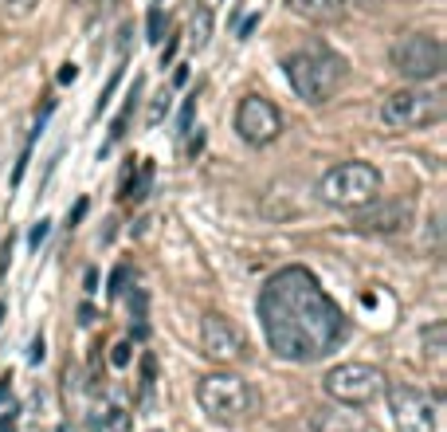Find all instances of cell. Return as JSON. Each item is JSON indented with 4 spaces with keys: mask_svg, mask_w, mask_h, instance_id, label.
<instances>
[{
    "mask_svg": "<svg viewBox=\"0 0 447 432\" xmlns=\"http://www.w3.org/2000/svg\"><path fill=\"white\" fill-rule=\"evenodd\" d=\"M259 322L267 346L287 362H318L341 346L349 334L338 302L318 287L306 267H283L259 291Z\"/></svg>",
    "mask_w": 447,
    "mask_h": 432,
    "instance_id": "6da1fadb",
    "label": "cell"
},
{
    "mask_svg": "<svg viewBox=\"0 0 447 432\" xmlns=\"http://www.w3.org/2000/svg\"><path fill=\"white\" fill-rule=\"evenodd\" d=\"M283 67H287L290 91H295L302 102H314V106H318V102H329L338 95V87L346 83V60L334 55L329 48L298 51V55H290Z\"/></svg>",
    "mask_w": 447,
    "mask_h": 432,
    "instance_id": "7a4b0ae2",
    "label": "cell"
},
{
    "mask_svg": "<svg viewBox=\"0 0 447 432\" xmlns=\"http://www.w3.org/2000/svg\"><path fill=\"white\" fill-rule=\"evenodd\" d=\"M381 193V173L377 165L369 161H346V165H334V169L322 177L318 197L334 209H365L369 201H377Z\"/></svg>",
    "mask_w": 447,
    "mask_h": 432,
    "instance_id": "3957f363",
    "label": "cell"
},
{
    "mask_svg": "<svg viewBox=\"0 0 447 432\" xmlns=\"http://www.w3.org/2000/svg\"><path fill=\"white\" fill-rule=\"evenodd\" d=\"M447 114V102L439 91H420V87H404L392 91L381 102V122L392 130H420V126H436Z\"/></svg>",
    "mask_w": 447,
    "mask_h": 432,
    "instance_id": "277c9868",
    "label": "cell"
},
{
    "mask_svg": "<svg viewBox=\"0 0 447 432\" xmlns=\"http://www.w3.org/2000/svg\"><path fill=\"white\" fill-rule=\"evenodd\" d=\"M197 401L216 424H236L251 409V389L236 373H208L197 382Z\"/></svg>",
    "mask_w": 447,
    "mask_h": 432,
    "instance_id": "5b68a950",
    "label": "cell"
},
{
    "mask_svg": "<svg viewBox=\"0 0 447 432\" xmlns=\"http://www.w3.org/2000/svg\"><path fill=\"white\" fill-rule=\"evenodd\" d=\"M392 67L412 83L436 79L447 67V51H444V43H439L436 36H427V32H404V36L392 43Z\"/></svg>",
    "mask_w": 447,
    "mask_h": 432,
    "instance_id": "8992f818",
    "label": "cell"
},
{
    "mask_svg": "<svg viewBox=\"0 0 447 432\" xmlns=\"http://www.w3.org/2000/svg\"><path fill=\"white\" fill-rule=\"evenodd\" d=\"M326 393L334 401L349 405V409H361V405L377 401L385 393V373L369 362H346V365H334L326 373Z\"/></svg>",
    "mask_w": 447,
    "mask_h": 432,
    "instance_id": "52a82bcc",
    "label": "cell"
},
{
    "mask_svg": "<svg viewBox=\"0 0 447 432\" xmlns=\"http://www.w3.org/2000/svg\"><path fill=\"white\" fill-rule=\"evenodd\" d=\"M388 409H392V424L397 432H436V405L427 401L416 385H385Z\"/></svg>",
    "mask_w": 447,
    "mask_h": 432,
    "instance_id": "ba28073f",
    "label": "cell"
},
{
    "mask_svg": "<svg viewBox=\"0 0 447 432\" xmlns=\"http://www.w3.org/2000/svg\"><path fill=\"white\" fill-rule=\"evenodd\" d=\"M236 130H239V138L251 141V146H267V141H275L278 134H283V118H278L275 102L259 99V95H248L236 111Z\"/></svg>",
    "mask_w": 447,
    "mask_h": 432,
    "instance_id": "9c48e42d",
    "label": "cell"
},
{
    "mask_svg": "<svg viewBox=\"0 0 447 432\" xmlns=\"http://www.w3.org/2000/svg\"><path fill=\"white\" fill-rule=\"evenodd\" d=\"M200 346H204V354H208L212 362H239V358L248 354L243 330L216 311L200 319Z\"/></svg>",
    "mask_w": 447,
    "mask_h": 432,
    "instance_id": "30bf717a",
    "label": "cell"
},
{
    "mask_svg": "<svg viewBox=\"0 0 447 432\" xmlns=\"http://www.w3.org/2000/svg\"><path fill=\"white\" fill-rule=\"evenodd\" d=\"M412 224V204L408 201H369L365 209H353V228L357 232H373V236H392L404 232Z\"/></svg>",
    "mask_w": 447,
    "mask_h": 432,
    "instance_id": "8fae6325",
    "label": "cell"
},
{
    "mask_svg": "<svg viewBox=\"0 0 447 432\" xmlns=\"http://www.w3.org/2000/svg\"><path fill=\"white\" fill-rule=\"evenodd\" d=\"M287 8L310 24H338L346 20L349 0H287Z\"/></svg>",
    "mask_w": 447,
    "mask_h": 432,
    "instance_id": "7c38bea8",
    "label": "cell"
},
{
    "mask_svg": "<svg viewBox=\"0 0 447 432\" xmlns=\"http://www.w3.org/2000/svg\"><path fill=\"white\" fill-rule=\"evenodd\" d=\"M149 181H153V161H141V169L138 177H134V165L126 169V185H122V201H146V193H149Z\"/></svg>",
    "mask_w": 447,
    "mask_h": 432,
    "instance_id": "4fadbf2b",
    "label": "cell"
},
{
    "mask_svg": "<svg viewBox=\"0 0 447 432\" xmlns=\"http://www.w3.org/2000/svg\"><path fill=\"white\" fill-rule=\"evenodd\" d=\"M185 36H189V48H204V43H208V36H212V8L208 4H197V8L189 12V32H185Z\"/></svg>",
    "mask_w": 447,
    "mask_h": 432,
    "instance_id": "5bb4252c",
    "label": "cell"
},
{
    "mask_svg": "<svg viewBox=\"0 0 447 432\" xmlns=\"http://www.w3.org/2000/svg\"><path fill=\"white\" fill-rule=\"evenodd\" d=\"M138 91H141V79H134V91H129V102H126V111L114 118V126H110V141H118L122 134H126V122H129V114H134V102H138Z\"/></svg>",
    "mask_w": 447,
    "mask_h": 432,
    "instance_id": "9a60e30c",
    "label": "cell"
},
{
    "mask_svg": "<svg viewBox=\"0 0 447 432\" xmlns=\"http://www.w3.org/2000/svg\"><path fill=\"white\" fill-rule=\"evenodd\" d=\"M146 40H149V43H161V40H165V12H161V8L149 12V20H146Z\"/></svg>",
    "mask_w": 447,
    "mask_h": 432,
    "instance_id": "2e32d148",
    "label": "cell"
},
{
    "mask_svg": "<svg viewBox=\"0 0 447 432\" xmlns=\"http://www.w3.org/2000/svg\"><path fill=\"white\" fill-rule=\"evenodd\" d=\"M444 334H447L444 322H436V326H427V330H424V342H427V354H432V358L444 354Z\"/></svg>",
    "mask_w": 447,
    "mask_h": 432,
    "instance_id": "e0dca14e",
    "label": "cell"
},
{
    "mask_svg": "<svg viewBox=\"0 0 447 432\" xmlns=\"http://www.w3.org/2000/svg\"><path fill=\"white\" fill-rule=\"evenodd\" d=\"M118 79H122V67H114V75H110V83L102 87V95H99V102H94V114H102L110 106V95H114V87H118Z\"/></svg>",
    "mask_w": 447,
    "mask_h": 432,
    "instance_id": "ac0fdd59",
    "label": "cell"
},
{
    "mask_svg": "<svg viewBox=\"0 0 447 432\" xmlns=\"http://www.w3.org/2000/svg\"><path fill=\"white\" fill-rule=\"evenodd\" d=\"M165 111H169V95L161 91V95H157V99H153V106H149V114H146V122H149V126H157V122H161V118H165Z\"/></svg>",
    "mask_w": 447,
    "mask_h": 432,
    "instance_id": "d6986e66",
    "label": "cell"
},
{
    "mask_svg": "<svg viewBox=\"0 0 447 432\" xmlns=\"http://www.w3.org/2000/svg\"><path fill=\"white\" fill-rule=\"evenodd\" d=\"M0 8L8 12V16H16V20H20V16H28V12L36 8V0H0Z\"/></svg>",
    "mask_w": 447,
    "mask_h": 432,
    "instance_id": "ffe728a7",
    "label": "cell"
},
{
    "mask_svg": "<svg viewBox=\"0 0 447 432\" xmlns=\"http://www.w3.org/2000/svg\"><path fill=\"white\" fill-rule=\"evenodd\" d=\"M126 279H129V267H126V263H118V267H114V275H110V295H114V299L126 291Z\"/></svg>",
    "mask_w": 447,
    "mask_h": 432,
    "instance_id": "44dd1931",
    "label": "cell"
},
{
    "mask_svg": "<svg viewBox=\"0 0 447 432\" xmlns=\"http://www.w3.org/2000/svg\"><path fill=\"white\" fill-rule=\"evenodd\" d=\"M129 358H134V346H129V342H118V346H114V354H110V362L118 365V370H126Z\"/></svg>",
    "mask_w": 447,
    "mask_h": 432,
    "instance_id": "7402d4cb",
    "label": "cell"
},
{
    "mask_svg": "<svg viewBox=\"0 0 447 432\" xmlns=\"http://www.w3.org/2000/svg\"><path fill=\"white\" fill-rule=\"evenodd\" d=\"M192 114H197V99H185V106H180V118H177L180 134H189V130H192Z\"/></svg>",
    "mask_w": 447,
    "mask_h": 432,
    "instance_id": "603a6c76",
    "label": "cell"
},
{
    "mask_svg": "<svg viewBox=\"0 0 447 432\" xmlns=\"http://www.w3.org/2000/svg\"><path fill=\"white\" fill-rule=\"evenodd\" d=\"M141 377H146V382H141V385H146V389H153V377H157V362H153L149 354H146V358H141Z\"/></svg>",
    "mask_w": 447,
    "mask_h": 432,
    "instance_id": "cb8c5ba5",
    "label": "cell"
},
{
    "mask_svg": "<svg viewBox=\"0 0 447 432\" xmlns=\"http://www.w3.org/2000/svg\"><path fill=\"white\" fill-rule=\"evenodd\" d=\"M48 232H51V221H40V224H36V228H31L28 244H31V248H40V244L48 240Z\"/></svg>",
    "mask_w": 447,
    "mask_h": 432,
    "instance_id": "d4e9b609",
    "label": "cell"
},
{
    "mask_svg": "<svg viewBox=\"0 0 447 432\" xmlns=\"http://www.w3.org/2000/svg\"><path fill=\"white\" fill-rule=\"evenodd\" d=\"M16 421H20V412H16V409H8L4 417H0V432H16Z\"/></svg>",
    "mask_w": 447,
    "mask_h": 432,
    "instance_id": "484cf974",
    "label": "cell"
},
{
    "mask_svg": "<svg viewBox=\"0 0 447 432\" xmlns=\"http://www.w3.org/2000/svg\"><path fill=\"white\" fill-rule=\"evenodd\" d=\"M75 75H79L75 63H63V67H59V83H75Z\"/></svg>",
    "mask_w": 447,
    "mask_h": 432,
    "instance_id": "4316f807",
    "label": "cell"
},
{
    "mask_svg": "<svg viewBox=\"0 0 447 432\" xmlns=\"http://www.w3.org/2000/svg\"><path fill=\"white\" fill-rule=\"evenodd\" d=\"M173 55H177V36H173V40L165 43V51H161V67H165V63H173Z\"/></svg>",
    "mask_w": 447,
    "mask_h": 432,
    "instance_id": "83f0119b",
    "label": "cell"
},
{
    "mask_svg": "<svg viewBox=\"0 0 447 432\" xmlns=\"http://www.w3.org/2000/svg\"><path fill=\"white\" fill-rule=\"evenodd\" d=\"M28 362H36V365L43 362V338H36V342H31V354H28Z\"/></svg>",
    "mask_w": 447,
    "mask_h": 432,
    "instance_id": "f1b7e54d",
    "label": "cell"
},
{
    "mask_svg": "<svg viewBox=\"0 0 447 432\" xmlns=\"http://www.w3.org/2000/svg\"><path fill=\"white\" fill-rule=\"evenodd\" d=\"M255 28H259V16H251V20H243V28H239V36L248 40V36H251V32H255Z\"/></svg>",
    "mask_w": 447,
    "mask_h": 432,
    "instance_id": "f546056e",
    "label": "cell"
},
{
    "mask_svg": "<svg viewBox=\"0 0 447 432\" xmlns=\"http://www.w3.org/2000/svg\"><path fill=\"white\" fill-rule=\"evenodd\" d=\"M79 322H83V326H90V322H94V311H90V307H79Z\"/></svg>",
    "mask_w": 447,
    "mask_h": 432,
    "instance_id": "4dcf8cb0",
    "label": "cell"
},
{
    "mask_svg": "<svg viewBox=\"0 0 447 432\" xmlns=\"http://www.w3.org/2000/svg\"><path fill=\"white\" fill-rule=\"evenodd\" d=\"M173 83H177V87H185V83H189V67H177V75H173Z\"/></svg>",
    "mask_w": 447,
    "mask_h": 432,
    "instance_id": "1f68e13d",
    "label": "cell"
},
{
    "mask_svg": "<svg viewBox=\"0 0 447 432\" xmlns=\"http://www.w3.org/2000/svg\"><path fill=\"white\" fill-rule=\"evenodd\" d=\"M8 389H12V377H8V373H4V377H0V401L8 397Z\"/></svg>",
    "mask_w": 447,
    "mask_h": 432,
    "instance_id": "d6a6232c",
    "label": "cell"
},
{
    "mask_svg": "<svg viewBox=\"0 0 447 432\" xmlns=\"http://www.w3.org/2000/svg\"><path fill=\"white\" fill-rule=\"evenodd\" d=\"M0 322H4V302H0Z\"/></svg>",
    "mask_w": 447,
    "mask_h": 432,
    "instance_id": "836d02e7",
    "label": "cell"
},
{
    "mask_svg": "<svg viewBox=\"0 0 447 432\" xmlns=\"http://www.w3.org/2000/svg\"><path fill=\"white\" fill-rule=\"evenodd\" d=\"M75 4H94V0H75Z\"/></svg>",
    "mask_w": 447,
    "mask_h": 432,
    "instance_id": "e575fe53",
    "label": "cell"
}]
</instances>
